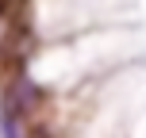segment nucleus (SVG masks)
<instances>
[{
	"label": "nucleus",
	"instance_id": "nucleus-1",
	"mask_svg": "<svg viewBox=\"0 0 146 138\" xmlns=\"http://www.w3.org/2000/svg\"><path fill=\"white\" fill-rule=\"evenodd\" d=\"M27 4L31 0H0V19L4 23H19L23 12H27Z\"/></svg>",
	"mask_w": 146,
	"mask_h": 138
}]
</instances>
